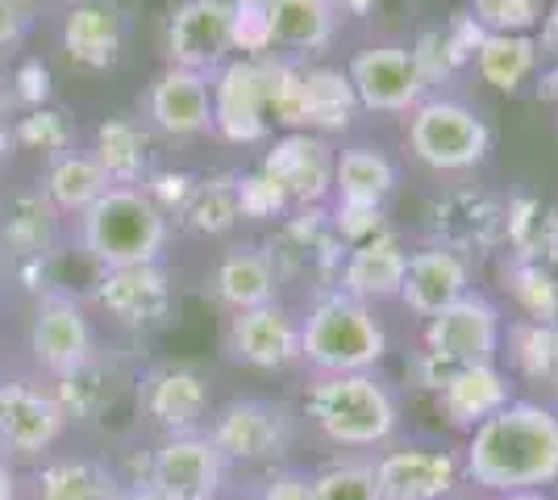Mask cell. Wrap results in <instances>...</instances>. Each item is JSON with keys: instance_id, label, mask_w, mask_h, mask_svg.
Returning <instances> with one entry per match:
<instances>
[{"instance_id": "6da1fadb", "label": "cell", "mask_w": 558, "mask_h": 500, "mask_svg": "<svg viewBox=\"0 0 558 500\" xmlns=\"http://www.w3.org/2000/svg\"><path fill=\"white\" fill-rule=\"evenodd\" d=\"M463 476L488 497L558 488V413L542 401H509L471 429Z\"/></svg>"}, {"instance_id": "7a4b0ae2", "label": "cell", "mask_w": 558, "mask_h": 500, "mask_svg": "<svg viewBox=\"0 0 558 500\" xmlns=\"http://www.w3.org/2000/svg\"><path fill=\"white\" fill-rule=\"evenodd\" d=\"M304 413L338 451H379L400 429V405L375 371L317 376L304 392Z\"/></svg>"}, {"instance_id": "3957f363", "label": "cell", "mask_w": 558, "mask_h": 500, "mask_svg": "<svg viewBox=\"0 0 558 500\" xmlns=\"http://www.w3.org/2000/svg\"><path fill=\"white\" fill-rule=\"evenodd\" d=\"M388 355V330L372 305L350 301L347 292H322L301 321V363L317 376L375 371Z\"/></svg>"}, {"instance_id": "277c9868", "label": "cell", "mask_w": 558, "mask_h": 500, "mask_svg": "<svg viewBox=\"0 0 558 500\" xmlns=\"http://www.w3.org/2000/svg\"><path fill=\"white\" fill-rule=\"evenodd\" d=\"M167 234V214H159L142 188H109L80 217V242L100 263V271L159 263Z\"/></svg>"}, {"instance_id": "5b68a950", "label": "cell", "mask_w": 558, "mask_h": 500, "mask_svg": "<svg viewBox=\"0 0 558 500\" xmlns=\"http://www.w3.org/2000/svg\"><path fill=\"white\" fill-rule=\"evenodd\" d=\"M276 59H226L209 75L213 130L230 143H263L271 134V100H276Z\"/></svg>"}, {"instance_id": "8992f818", "label": "cell", "mask_w": 558, "mask_h": 500, "mask_svg": "<svg viewBox=\"0 0 558 500\" xmlns=\"http://www.w3.org/2000/svg\"><path fill=\"white\" fill-rule=\"evenodd\" d=\"M409 150L434 171H471L488 159L492 130L463 100H421L409 121Z\"/></svg>"}, {"instance_id": "52a82bcc", "label": "cell", "mask_w": 558, "mask_h": 500, "mask_svg": "<svg viewBox=\"0 0 558 500\" xmlns=\"http://www.w3.org/2000/svg\"><path fill=\"white\" fill-rule=\"evenodd\" d=\"M209 442L226 459V467H276L292 447V413L271 401L242 397L217 408L209 422Z\"/></svg>"}, {"instance_id": "ba28073f", "label": "cell", "mask_w": 558, "mask_h": 500, "mask_svg": "<svg viewBox=\"0 0 558 500\" xmlns=\"http://www.w3.org/2000/svg\"><path fill=\"white\" fill-rule=\"evenodd\" d=\"M505 342V313L484 292H466L450 309L425 321V351L442 358L450 367H471V363H496Z\"/></svg>"}, {"instance_id": "9c48e42d", "label": "cell", "mask_w": 558, "mask_h": 500, "mask_svg": "<svg viewBox=\"0 0 558 500\" xmlns=\"http://www.w3.org/2000/svg\"><path fill=\"white\" fill-rule=\"evenodd\" d=\"M375 463L379 500H450L463 492V459L442 447H392Z\"/></svg>"}, {"instance_id": "30bf717a", "label": "cell", "mask_w": 558, "mask_h": 500, "mask_svg": "<svg viewBox=\"0 0 558 500\" xmlns=\"http://www.w3.org/2000/svg\"><path fill=\"white\" fill-rule=\"evenodd\" d=\"M233 0H180L167 22V59L171 68L213 75L230 59Z\"/></svg>"}, {"instance_id": "8fae6325", "label": "cell", "mask_w": 558, "mask_h": 500, "mask_svg": "<svg viewBox=\"0 0 558 500\" xmlns=\"http://www.w3.org/2000/svg\"><path fill=\"white\" fill-rule=\"evenodd\" d=\"M350 88L354 100L372 113H409L425 96V75H421L417 54L409 47H372L350 59Z\"/></svg>"}, {"instance_id": "7c38bea8", "label": "cell", "mask_w": 558, "mask_h": 500, "mask_svg": "<svg viewBox=\"0 0 558 500\" xmlns=\"http://www.w3.org/2000/svg\"><path fill=\"white\" fill-rule=\"evenodd\" d=\"M96 305L109 313V321H117L121 330H159L171 305H175V288L167 280V271L159 263H142V267H113L100 271L96 284Z\"/></svg>"}, {"instance_id": "4fadbf2b", "label": "cell", "mask_w": 558, "mask_h": 500, "mask_svg": "<svg viewBox=\"0 0 558 500\" xmlns=\"http://www.w3.org/2000/svg\"><path fill=\"white\" fill-rule=\"evenodd\" d=\"M29 355L54 380L75 376L80 367H88L96 358L93 326H88L84 309L71 296H63V292L43 296V305L29 321Z\"/></svg>"}, {"instance_id": "5bb4252c", "label": "cell", "mask_w": 558, "mask_h": 500, "mask_svg": "<svg viewBox=\"0 0 558 500\" xmlns=\"http://www.w3.org/2000/svg\"><path fill=\"white\" fill-rule=\"evenodd\" d=\"M333 146L322 138V134H308V130H288L283 138L271 143V150L263 155V167L279 188L288 192L292 205L301 209H317L333 192Z\"/></svg>"}, {"instance_id": "9a60e30c", "label": "cell", "mask_w": 558, "mask_h": 500, "mask_svg": "<svg viewBox=\"0 0 558 500\" xmlns=\"http://www.w3.org/2000/svg\"><path fill=\"white\" fill-rule=\"evenodd\" d=\"M226 351L233 363L255 371H288L301 363V321L283 305H258V309L233 313L226 330Z\"/></svg>"}, {"instance_id": "2e32d148", "label": "cell", "mask_w": 558, "mask_h": 500, "mask_svg": "<svg viewBox=\"0 0 558 500\" xmlns=\"http://www.w3.org/2000/svg\"><path fill=\"white\" fill-rule=\"evenodd\" d=\"M68 413L59 401L22 380L0 383V459H34L59 442Z\"/></svg>"}, {"instance_id": "e0dca14e", "label": "cell", "mask_w": 558, "mask_h": 500, "mask_svg": "<svg viewBox=\"0 0 558 500\" xmlns=\"http://www.w3.org/2000/svg\"><path fill=\"white\" fill-rule=\"evenodd\" d=\"M150 484L171 500H213L226 484V459L209 434H171L150 459Z\"/></svg>"}, {"instance_id": "ac0fdd59", "label": "cell", "mask_w": 558, "mask_h": 500, "mask_svg": "<svg viewBox=\"0 0 558 500\" xmlns=\"http://www.w3.org/2000/svg\"><path fill=\"white\" fill-rule=\"evenodd\" d=\"M471 292V263L463 251H450L442 242L425 246L417 255H409L404 267V284H400V305L417 317H438L442 309H450L454 301H463Z\"/></svg>"}, {"instance_id": "d6986e66", "label": "cell", "mask_w": 558, "mask_h": 500, "mask_svg": "<svg viewBox=\"0 0 558 500\" xmlns=\"http://www.w3.org/2000/svg\"><path fill=\"white\" fill-rule=\"evenodd\" d=\"M142 408L167 434H192L209 417L213 388L201 371L180 367V363H163V367L146 371V380H142Z\"/></svg>"}, {"instance_id": "ffe728a7", "label": "cell", "mask_w": 558, "mask_h": 500, "mask_svg": "<svg viewBox=\"0 0 558 500\" xmlns=\"http://www.w3.org/2000/svg\"><path fill=\"white\" fill-rule=\"evenodd\" d=\"M404 267H409V251L400 246V239L375 234L359 246H347L342 267H338V292H347L359 305L396 301L404 284Z\"/></svg>"}, {"instance_id": "44dd1931", "label": "cell", "mask_w": 558, "mask_h": 500, "mask_svg": "<svg viewBox=\"0 0 558 500\" xmlns=\"http://www.w3.org/2000/svg\"><path fill=\"white\" fill-rule=\"evenodd\" d=\"M517 401L512 397V376L500 363H471V367H454L438 388V408L454 429L484 426L500 408Z\"/></svg>"}, {"instance_id": "7402d4cb", "label": "cell", "mask_w": 558, "mask_h": 500, "mask_svg": "<svg viewBox=\"0 0 558 500\" xmlns=\"http://www.w3.org/2000/svg\"><path fill=\"white\" fill-rule=\"evenodd\" d=\"M146 118L155 130H163L167 138H192V134L213 130L209 75L167 68L146 93Z\"/></svg>"}, {"instance_id": "603a6c76", "label": "cell", "mask_w": 558, "mask_h": 500, "mask_svg": "<svg viewBox=\"0 0 558 500\" xmlns=\"http://www.w3.org/2000/svg\"><path fill=\"white\" fill-rule=\"evenodd\" d=\"M271 259H276L279 276H333L338 280V267H342V242L329 230L317 209H301L296 217L283 221L279 239L267 246Z\"/></svg>"}, {"instance_id": "cb8c5ba5", "label": "cell", "mask_w": 558, "mask_h": 500, "mask_svg": "<svg viewBox=\"0 0 558 500\" xmlns=\"http://www.w3.org/2000/svg\"><path fill=\"white\" fill-rule=\"evenodd\" d=\"M279 292V271L267 246H233L221 255L217 271H213V296L230 313H246L258 305H276Z\"/></svg>"}, {"instance_id": "d4e9b609", "label": "cell", "mask_w": 558, "mask_h": 500, "mask_svg": "<svg viewBox=\"0 0 558 500\" xmlns=\"http://www.w3.org/2000/svg\"><path fill=\"white\" fill-rule=\"evenodd\" d=\"M121 38L125 25L113 4H75L63 17V50L71 54V63L88 68V72H105L121 59Z\"/></svg>"}, {"instance_id": "484cf974", "label": "cell", "mask_w": 558, "mask_h": 500, "mask_svg": "<svg viewBox=\"0 0 558 500\" xmlns=\"http://www.w3.org/2000/svg\"><path fill=\"white\" fill-rule=\"evenodd\" d=\"M396 188V163L375 146H347L333 163V196L354 209H384Z\"/></svg>"}, {"instance_id": "4316f807", "label": "cell", "mask_w": 558, "mask_h": 500, "mask_svg": "<svg viewBox=\"0 0 558 500\" xmlns=\"http://www.w3.org/2000/svg\"><path fill=\"white\" fill-rule=\"evenodd\" d=\"M500 355H509V376L558 392V321H512Z\"/></svg>"}, {"instance_id": "83f0119b", "label": "cell", "mask_w": 558, "mask_h": 500, "mask_svg": "<svg viewBox=\"0 0 558 500\" xmlns=\"http://www.w3.org/2000/svg\"><path fill=\"white\" fill-rule=\"evenodd\" d=\"M59 234V209L43 192H17L0 214V239L17 259H47Z\"/></svg>"}, {"instance_id": "f1b7e54d", "label": "cell", "mask_w": 558, "mask_h": 500, "mask_svg": "<svg viewBox=\"0 0 558 500\" xmlns=\"http://www.w3.org/2000/svg\"><path fill=\"white\" fill-rule=\"evenodd\" d=\"M438 234L450 251H471V246H496L509 239V214L500 205H492L488 196H454L438 209Z\"/></svg>"}, {"instance_id": "f546056e", "label": "cell", "mask_w": 558, "mask_h": 500, "mask_svg": "<svg viewBox=\"0 0 558 500\" xmlns=\"http://www.w3.org/2000/svg\"><path fill=\"white\" fill-rule=\"evenodd\" d=\"M271 47L322 50L338 29V9L329 0H267Z\"/></svg>"}, {"instance_id": "4dcf8cb0", "label": "cell", "mask_w": 558, "mask_h": 500, "mask_svg": "<svg viewBox=\"0 0 558 500\" xmlns=\"http://www.w3.org/2000/svg\"><path fill=\"white\" fill-rule=\"evenodd\" d=\"M354 109H359V100H354V88L342 72H333V68L301 72V130L326 138L333 130H347L354 121Z\"/></svg>"}, {"instance_id": "1f68e13d", "label": "cell", "mask_w": 558, "mask_h": 500, "mask_svg": "<svg viewBox=\"0 0 558 500\" xmlns=\"http://www.w3.org/2000/svg\"><path fill=\"white\" fill-rule=\"evenodd\" d=\"M109 188H113V184H109V175L100 171V163H96L93 155H84V150H68V155L50 159L43 196H47L59 214L84 217Z\"/></svg>"}, {"instance_id": "d6a6232c", "label": "cell", "mask_w": 558, "mask_h": 500, "mask_svg": "<svg viewBox=\"0 0 558 500\" xmlns=\"http://www.w3.org/2000/svg\"><path fill=\"white\" fill-rule=\"evenodd\" d=\"M93 159L109 175L113 188H134V184H142L146 163H150V143H146V134H142L134 121L105 118L96 125Z\"/></svg>"}, {"instance_id": "836d02e7", "label": "cell", "mask_w": 558, "mask_h": 500, "mask_svg": "<svg viewBox=\"0 0 558 500\" xmlns=\"http://www.w3.org/2000/svg\"><path fill=\"white\" fill-rule=\"evenodd\" d=\"M475 68L500 93H517L537 72V42L530 34H484L475 47Z\"/></svg>"}, {"instance_id": "e575fe53", "label": "cell", "mask_w": 558, "mask_h": 500, "mask_svg": "<svg viewBox=\"0 0 558 500\" xmlns=\"http://www.w3.org/2000/svg\"><path fill=\"white\" fill-rule=\"evenodd\" d=\"M192 234H205V239H221L230 234L233 225L242 221V205H238V175H209V180H196V188L187 196V205L180 209Z\"/></svg>"}, {"instance_id": "d590c367", "label": "cell", "mask_w": 558, "mask_h": 500, "mask_svg": "<svg viewBox=\"0 0 558 500\" xmlns=\"http://www.w3.org/2000/svg\"><path fill=\"white\" fill-rule=\"evenodd\" d=\"M38 500H117V479L93 459H54L38 472Z\"/></svg>"}, {"instance_id": "8d00e7d4", "label": "cell", "mask_w": 558, "mask_h": 500, "mask_svg": "<svg viewBox=\"0 0 558 500\" xmlns=\"http://www.w3.org/2000/svg\"><path fill=\"white\" fill-rule=\"evenodd\" d=\"M313 500H379L372 459H333L308 476Z\"/></svg>"}, {"instance_id": "74e56055", "label": "cell", "mask_w": 558, "mask_h": 500, "mask_svg": "<svg viewBox=\"0 0 558 500\" xmlns=\"http://www.w3.org/2000/svg\"><path fill=\"white\" fill-rule=\"evenodd\" d=\"M13 143L22 146V150H38V155L59 159L75 143V130H71L68 113L43 105V109H25V118L13 125Z\"/></svg>"}, {"instance_id": "f35d334b", "label": "cell", "mask_w": 558, "mask_h": 500, "mask_svg": "<svg viewBox=\"0 0 558 500\" xmlns=\"http://www.w3.org/2000/svg\"><path fill=\"white\" fill-rule=\"evenodd\" d=\"M59 408L68 413V417H80V422H93L100 408L113 401V383H105V371H100V363H88V367H80L75 376H63L59 388L50 392Z\"/></svg>"}, {"instance_id": "ab89813d", "label": "cell", "mask_w": 558, "mask_h": 500, "mask_svg": "<svg viewBox=\"0 0 558 500\" xmlns=\"http://www.w3.org/2000/svg\"><path fill=\"white\" fill-rule=\"evenodd\" d=\"M509 288L525 309V321H558V280L542 263H517Z\"/></svg>"}, {"instance_id": "60d3db41", "label": "cell", "mask_w": 558, "mask_h": 500, "mask_svg": "<svg viewBox=\"0 0 558 500\" xmlns=\"http://www.w3.org/2000/svg\"><path fill=\"white\" fill-rule=\"evenodd\" d=\"M546 0H471V22L484 34H530Z\"/></svg>"}, {"instance_id": "b9f144b4", "label": "cell", "mask_w": 558, "mask_h": 500, "mask_svg": "<svg viewBox=\"0 0 558 500\" xmlns=\"http://www.w3.org/2000/svg\"><path fill=\"white\" fill-rule=\"evenodd\" d=\"M233 50L242 59H263L271 50V25H267V0H233Z\"/></svg>"}, {"instance_id": "7bdbcfd3", "label": "cell", "mask_w": 558, "mask_h": 500, "mask_svg": "<svg viewBox=\"0 0 558 500\" xmlns=\"http://www.w3.org/2000/svg\"><path fill=\"white\" fill-rule=\"evenodd\" d=\"M238 205H242V217H255V221H267V217H283L292 209L288 192L279 188L267 171H251V175H238Z\"/></svg>"}, {"instance_id": "ee69618b", "label": "cell", "mask_w": 558, "mask_h": 500, "mask_svg": "<svg viewBox=\"0 0 558 500\" xmlns=\"http://www.w3.org/2000/svg\"><path fill=\"white\" fill-rule=\"evenodd\" d=\"M192 188H196V175H187V171H150L146 184H142V192L150 196V205L159 214H180Z\"/></svg>"}, {"instance_id": "f6af8a7d", "label": "cell", "mask_w": 558, "mask_h": 500, "mask_svg": "<svg viewBox=\"0 0 558 500\" xmlns=\"http://www.w3.org/2000/svg\"><path fill=\"white\" fill-rule=\"evenodd\" d=\"M13 100L25 109H43L50 100V68L43 59H22L13 68Z\"/></svg>"}, {"instance_id": "bcb514c9", "label": "cell", "mask_w": 558, "mask_h": 500, "mask_svg": "<svg viewBox=\"0 0 558 500\" xmlns=\"http://www.w3.org/2000/svg\"><path fill=\"white\" fill-rule=\"evenodd\" d=\"M255 500H313V484L304 472H288V467H276L271 476L258 484Z\"/></svg>"}, {"instance_id": "7dc6e473", "label": "cell", "mask_w": 558, "mask_h": 500, "mask_svg": "<svg viewBox=\"0 0 558 500\" xmlns=\"http://www.w3.org/2000/svg\"><path fill=\"white\" fill-rule=\"evenodd\" d=\"M25 34V4L22 0H0V50L13 47Z\"/></svg>"}, {"instance_id": "c3c4849f", "label": "cell", "mask_w": 558, "mask_h": 500, "mask_svg": "<svg viewBox=\"0 0 558 500\" xmlns=\"http://www.w3.org/2000/svg\"><path fill=\"white\" fill-rule=\"evenodd\" d=\"M117 500H171L155 484H134V488H117Z\"/></svg>"}, {"instance_id": "681fc988", "label": "cell", "mask_w": 558, "mask_h": 500, "mask_svg": "<svg viewBox=\"0 0 558 500\" xmlns=\"http://www.w3.org/2000/svg\"><path fill=\"white\" fill-rule=\"evenodd\" d=\"M0 500H17V476H13L9 459H0Z\"/></svg>"}, {"instance_id": "f907efd6", "label": "cell", "mask_w": 558, "mask_h": 500, "mask_svg": "<svg viewBox=\"0 0 558 500\" xmlns=\"http://www.w3.org/2000/svg\"><path fill=\"white\" fill-rule=\"evenodd\" d=\"M13 105V72L4 68V59H0V113Z\"/></svg>"}, {"instance_id": "816d5d0a", "label": "cell", "mask_w": 558, "mask_h": 500, "mask_svg": "<svg viewBox=\"0 0 558 500\" xmlns=\"http://www.w3.org/2000/svg\"><path fill=\"white\" fill-rule=\"evenodd\" d=\"M9 146H13V130L4 125V113H0V163L9 159Z\"/></svg>"}, {"instance_id": "f5cc1de1", "label": "cell", "mask_w": 558, "mask_h": 500, "mask_svg": "<svg viewBox=\"0 0 558 500\" xmlns=\"http://www.w3.org/2000/svg\"><path fill=\"white\" fill-rule=\"evenodd\" d=\"M488 500H550L546 492H500V497H488Z\"/></svg>"}, {"instance_id": "db71d44e", "label": "cell", "mask_w": 558, "mask_h": 500, "mask_svg": "<svg viewBox=\"0 0 558 500\" xmlns=\"http://www.w3.org/2000/svg\"><path fill=\"white\" fill-rule=\"evenodd\" d=\"M546 42H558V4H555V13L546 17Z\"/></svg>"}, {"instance_id": "11a10c76", "label": "cell", "mask_w": 558, "mask_h": 500, "mask_svg": "<svg viewBox=\"0 0 558 500\" xmlns=\"http://www.w3.org/2000/svg\"><path fill=\"white\" fill-rule=\"evenodd\" d=\"M450 500H475V497H466V492H454V497H450Z\"/></svg>"}, {"instance_id": "9f6ffc18", "label": "cell", "mask_w": 558, "mask_h": 500, "mask_svg": "<svg viewBox=\"0 0 558 500\" xmlns=\"http://www.w3.org/2000/svg\"><path fill=\"white\" fill-rule=\"evenodd\" d=\"M213 500H226V497H213Z\"/></svg>"}, {"instance_id": "6f0895ef", "label": "cell", "mask_w": 558, "mask_h": 500, "mask_svg": "<svg viewBox=\"0 0 558 500\" xmlns=\"http://www.w3.org/2000/svg\"><path fill=\"white\" fill-rule=\"evenodd\" d=\"M555 413H558V408H555Z\"/></svg>"}]
</instances>
